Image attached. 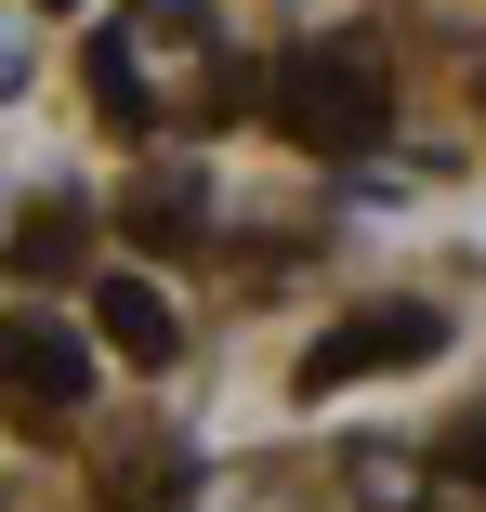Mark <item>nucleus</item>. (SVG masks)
<instances>
[{"label": "nucleus", "instance_id": "nucleus-9", "mask_svg": "<svg viewBox=\"0 0 486 512\" xmlns=\"http://www.w3.org/2000/svg\"><path fill=\"white\" fill-rule=\"evenodd\" d=\"M53 14H79V0H53Z\"/></svg>", "mask_w": 486, "mask_h": 512}, {"label": "nucleus", "instance_id": "nucleus-3", "mask_svg": "<svg viewBox=\"0 0 486 512\" xmlns=\"http://www.w3.org/2000/svg\"><path fill=\"white\" fill-rule=\"evenodd\" d=\"M434 342H447L434 302H368V316H342V329L303 355V394H342V381H368V368H421Z\"/></svg>", "mask_w": 486, "mask_h": 512}, {"label": "nucleus", "instance_id": "nucleus-1", "mask_svg": "<svg viewBox=\"0 0 486 512\" xmlns=\"http://www.w3.org/2000/svg\"><path fill=\"white\" fill-rule=\"evenodd\" d=\"M263 119L303 158H368L381 132H395V79H381L368 40H303V53L263 66Z\"/></svg>", "mask_w": 486, "mask_h": 512}, {"label": "nucleus", "instance_id": "nucleus-8", "mask_svg": "<svg viewBox=\"0 0 486 512\" xmlns=\"http://www.w3.org/2000/svg\"><path fill=\"white\" fill-rule=\"evenodd\" d=\"M434 460H447V473H486V407H473V421H460V434H447Z\"/></svg>", "mask_w": 486, "mask_h": 512}, {"label": "nucleus", "instance_id": "nucleus-2", "mask_svg": "<svg viewBox=\"0 0 486 512\" xmlns=\"http://www.w3.org/2000/svg\"><path fill=\"white\" fill-rule=\"evenodd\" d=\"M92 394V342L66 316H0V407L14 421H66Z\"/></svg>", "mask_w": 486, "mask_h": 512}, {"label": "nucleus", "instance_id": "nucleus-5", "mask_svg": "<svg viewBox=\"0 0 486 512\" xmlns=\"http://www.w3.org/2000/svg\"><path fill=\"white\" fill-rule=\"evenodd\" d=\"M79 250H92V211H79V197H40L27 237H14V263H27V276H79Z\"/></svg>", "mask_w": 486, "mask_h": 512}, {"label": "nucleus", "instance_id": "nucleus-6", "mask_svg": "<svg viewBox=\"0 0 486 512\" xmlns=\"http://www.w3.org/2000/svg\"><path fill=\"white\" fill-rule=\"evenodd\" d=\"M119 237H145V250H198V184L158 171V184L132 197V224H119Z\"/></svg>", "mask_w": 486, "mask_h": 512}, {"label": "nucleus", "instance_id": "nucleus-7", "mask_svg": "<svg viewBox=\"0 0 486 512\" xmlns=\"http://www.w3.org/2000/svg\"><path fill=\"white\" fill-rule=\"evenodd\" d=\"M92 106H106L119 132H145V66H132L119 40H92Z\"/></svg>", "mask_w": 486, "mask_h": 512}, {"label": "nucleus", "instance_id": "nucleus-4", "mask_svg": "<svg viewBox=\"0 0 486 512\" xmlns=\"http://www.w3.org/2000/svg\"><path fill=\"white\" fill-rule=\"evenodd\" d=\"M92 329H106L132 368H171L184 355V329H171V302L145 289V276H92Z\"/></svg>", "mask_w": 486, "mask_h": 512}]
</instances>
